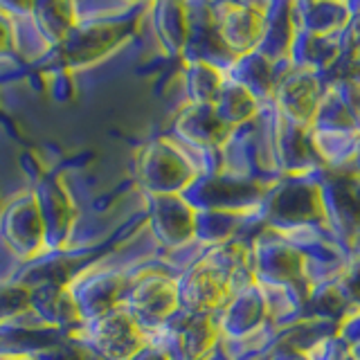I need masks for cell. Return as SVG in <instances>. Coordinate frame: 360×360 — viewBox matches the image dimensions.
<instances>
[{"label":"cell","instance_id":"cell-16","mask_svg":"<svg viewBox=\"0 0 360 360\" xmlns=\"http://www.w3.org/2000/svg\"><path fill=\"white\" fill-rule=\"evenodd\" d=\"M331 86L338 97L345 101V106L352 110V115L356 117L358 127H360V77H354V79H340V82H331L326 84Z\"/></svg>","mask_w":360,"mask_h":360},{"label":"cell","instance_id":"cell-15","mask_svg":"<svg viewBox=\"0 0 360 360\" xmlns=\"http://www.w3.org/2000/svg\"><path fill=\"white\" fill-rule=\"evenodd\" d=\"M354 307L345 300V295L338 290L335 281H324L311 288L309 295V318L324 320L340 324L345 315L352 311Z\"/></svg>","mask_w":360,"mask_h":360},{"label":"cell","instance_id":"cell-17","mask_svg":"<svg viewBox=\"0 0 360 360\" xmlns=\"http://www.w3.org/2000/svg\"><path fill=\"white\" fill-rule=\"evenodd\" d=\"M338 335H340L349 347L360 345V307H354L345 315L342 322L338 324Z\"/></svg>","mask_w":360,"mask_h":360},{"label":"cell","instance_id":"cell-14","mask_svg":"<svg viewBox=\"0 0 360 360\" xmlns=\"http://www.w3.org/2000/svg\"><path fill=\"white\" fill-rule=\"evenodd\" d=\"M311 131H360L352 110L345 106V101L338 97V93L331 86L324 88V95L318 104V110H315Z\"/></svg>","mask_w":360,"mask_h":360},{"label":"cell","instance_id":"cell-4","mask_svg":"<svg viewBox=\"0 0 360 360\" xmlns=\"http://www.w3.org/2000/svg\"><path fill=\"white\" fill-rule=\"evenodd\" d=\"M324 88L326 84L322 75L309 70H290L279 82L273 104L284 120L311 129L315 110H318V104L324 95Z\"/></svg>","mask_w":360,"mask_h":360},{"label":"cell","instance_id":"cell-20","mask_svg":"<svg viewBox=\"0 0 360 360\" xmlns=\"http://www.w3.org/2000/svg\"><path fill=\"white\" fill-rule=\"evenodd\" d=\"M358 307H360V297H358Z\"/></svg>","mask_w":360,"mask_h":360},{"label":"cell","instance_id":"cell-9","mask_svg":"<svg viewBox=\"0 0 360 360\" xmlns=\"http://www.w3.org/2000/svg\"><path fill=\"white\" fill-rule=\"evenodd\" d=\"M221 311H223V320L219 324V331L228 338V340L243 338L268 322L266 300L257 281L252 286L234 292Z\"/></svg>","mask_w":360,"mask_h":360},{"label":"cell","instance_id":"cell-6","mask_svg":"<svg viewBox=\"0 0 360 360\" xmlns=\"http://www.w3.org/2000/svg\"><path fill=\"white\" fill-rule=\"evenodd\" d=\"M290 70L292 68L288 59L279 63H270L266 56H262L255 50V52L236 56V61L232 63L230 70L225 72V77H228L230 82L239 84L241 88H245L259 104H268V101H273L279 82Z\"/></svg>","mask_w":360,"mask_h":360},{"label":"cell","instance_id":"cell-7","mask_svg":"<svg viewBox=\"0 0 360 360\" xmlns=\"http://www.w3.org/2000/svg\"><path fill=\"white\" fill-rule=\"evenodd\" d=\"M277 160L281 176H302L322 169L311 142V129L300 127L279 115L277 120Z\"/></svg>","mask_w":360,"mask_h":360},{"label":"cell","instance_id":"cell-19","mask_svg":"<svg viewBox=\"0 0 360 360\" xmlns=\"http://www.w3.org/2000/svg\"><path fill=\"white\" fill-rule=\"evenodd\" d=\"M352 172L360 174V146H358V151H356V158H354V162H352Z\"/></svg>","mask_w":360,"mask_h":360},{"label":"cell","instance_id":"cell-8","mask_svg":"<svg viewBox=\"0 0 360 360\" xmlns=\"http://www.w3.org/2000/svg\"><path fill=\"white\" fill-rule=\"evenodd\" d=\"M354 16L352 3L342 0H297L290 3V18L295 32H309L318 37H338L342 34Z\"/></svg>","mask_w":360,"mask_h":360},{"label":"cell","instance_id":"cell-13","mask_svg":"<svg viewBox=\"0 0 360 360\" xmlns=\"http://www.w3.org/2000/svg\"><path fill=\"white\" fill-rule=\"evenodd\" d=\"M259 108H262V104H259L245 88H241L239 84H234L225 77V84L221 88L217 101H214V110H217L219 120L225 127L234 131L243 127V124L252 122L257 117Z\"/></svg>","mask_w":360,"mask_h":360},{"label":"cell","instance_id":"cell-3","mask_svg":"<svg viewBox=\"0 0 360 360\" xmlns=\"http://www.w3.org/2000/svg\"><path fill=\"white\" fill-rule=\"evenodd\" d=\"M250 257L259 286H292L309 281L304 277V257L275 230L264 228L255 236Z\"/></svg>","mask_w":360,"mask_h":360},{"label":"cell","instance_id":"cell-1","mask_svg":"<svg viewBox=\"0 0 360 360\" xmlns=\"http://www.w3.org/2000/svg\"><path fill=\"white\" fill-rule=\"evenodd\" d=\"M257 217L268 230H290L307 223H324V205L318 172L281 176L268 187Z\"/></svg>","mask_w":360,"mask_h":360},{"label":"cell","instance_id":"cell-5","mask_svg":"<svg viewBox=\"0 0 360 360\" xmlns=\"http://www.w3.org/2000/svg\"><path fill=\"white\" fill-rule=\"evenodd\" d=\"M268 3H241L212 7L219 34L234 56L255 52L264 34Z\"/></svg>","mask_w":360,"mask_h":360},{"label":"cell","instance_id":"cell-18","mask_svg":"<svg viewBox=\"0 0 360 360\" xmlns=\"http://www.w3.org/2000/svg\"><path fill=\"white\" fill-rule=\"evenodd\" d=\"M264 360H309V356L297 352V349H290V347L279 342V345H275L273 349H270Z\"/></svg>","mask_w":360,"mask_h":360},{"label":"cell","instance_id":"cell-2","mask_svg":"<svg viewBox=\"0 0 360 360\" xmlns=\"http://www.w3.org/2000/svg\"><path fill=\"white\" fill-rule=\"evenodd\" d=\"M324 223L352 255L360 243V174L352 169H318Z\"/></svg>","mask_w":360,"mask_h":360},{"label":"cell","instance_id":"cell-10","mask_svg":"<svg viewBox=\"0 0 360 360\" xmlns=\"http://www.w3.org/2000/svg\"><path fill=\"white\" fill-rule=\"evenodd\" d=\"M340 52V34L338 37H318V34L309 32H295V39H292L288 52V63L292 70H309L324 75L338 61Z\"/></svg>","mask_w":360,"mask_h":360},{"label":"cell","instance_id":"cell-11","mask_svg":"<svg viewBox=\"0 0 360 360\" xmlns=\"http://www.w3.org/2000/svg\"><path fill=\"white\" fill-rule=\"evenodd\" d=\"M292 39H295V25L290 18V3H268L264 34L257 52L266 56L270 63L286 61Z\"/></svg>","mask_w":360,"mask_h":360},{"label":"cell","instance_id":"cell-12","mask_svg":"<svg viewBox=\"0 0 360 360\" xmlns=\"http://www.w3.org/2000/svg\"><path fill=\"white\" fill-rule=\"evenodd\" d=\"M311 142L322 167L352 169L360 146V131H311Z\"/></svg>","mask_w":360,"mask_h":360}]
</instances>
